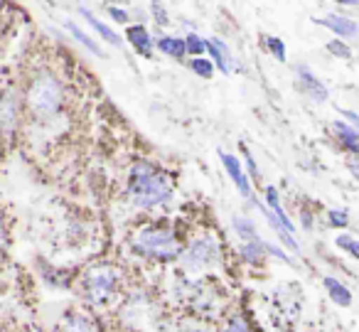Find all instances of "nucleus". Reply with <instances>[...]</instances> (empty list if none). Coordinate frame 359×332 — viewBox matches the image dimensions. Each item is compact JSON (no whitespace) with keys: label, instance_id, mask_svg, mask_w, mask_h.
<instances>
[{"label":"nucleus","instance_id":"1","mask_svg":"<svg viewBox=\"0 0 359 332\" xmlns=\"http://www.w3.org/2000/svg\"><path fill=\"white\" fill-rule=\"evenodd\" d=\"M172 192H175L172 178L165 175L163 170H158L153 163L140 160V163L133 165L128 178V194L135 207L153 209L160 207V204H168Z\"/></svg>","mask_w":359,"mask_h":332},{"label":"nucleus","instance_id":"2","mask_svg":"<svg viewBox=\"0 0 359 332\" xmlns=\"http://www.w3.org/2000/svg\"><path fill=\"white\" fill-rule=\"evenodd\" d=\"M133 248L148 258H158V261H175V258H180V253H182V246H180L177 237L165 227L143 229L140 234H135Z\"/></svg>","mask_w":359,"mask_h":332},{"label":"nucleus","instance_id":"3","mask_svg":"<svg viewBox=\"0 0 359 332\" xmlns=\"http://www.w3.org/2000/svg\"><path fill=\"white\" fill-rule=\"evenodd\" d=\"M62 96H65V91H62L60 79L47 74V72H42L30 84V89H27V106H30L37 116H52L60 111Z\"/></svg>","mask_w":359,"mask_h":332},{"label":"nucleus","instance_id":"4","mask_svg":"<svg viewBox=\"0 0 359 332\" xmlns=\"http://www.w3.org/2000/svg\"><path fill=\"white\" fill-rule=\"evenodd\" d=\"M116 283H118V273L111 266H94L84 276V296L91 303H104L114 293Z\"/></svg>","mask_w":359,"mask_h":332},{"label":"nucleus","instance_id":"5","mask_svg":"<svg viewBox=\"0 0 359 332\" xmlns=\"http://www.w3.org/2000/svg\"><path fill=\"white\" fill-rule=\"evenodd\" d=\"M182 258H185V266L190 268V271H202V268H207V266H215L222 258L219 244L212 237H200L190 244V248L182 253Z\"/></svg>","mask_w":359,"mask_h":332},{"label":"nucleus","instance_id":"6","mask_svg":"<svg viewBox=\"0 0 359 332\" xmlns=\"http://www.w3.org/2000/svg\"><path fill=\"white\" fill-rule=\"evenodd\" d=\"M295 79H298L300 91H303V94H308L313 101H318V104L327 101V89H325L323 81H320L318 77H315L313 72H310L305 65H298V67H295Z\"/></svg>","mask_w":359,"mask_h":332},{"label":"nucleus","instance_id":"7","mask_svg":"<svg viewBox=\"0 0 359 332\" xmlns=\"http://www.w3.org/2000/svg\"><path fill=\"white\" fill-rule=\"evenodd\" d=\"M219 158H222V163H224V170L229 173V178L234 180L236 190L241 192V197L251 199V185H249V178L244 175V168H241L239 158L229 153H219Z\"/></svg>","mask_w":359,"mask_h":332},{"label":"nucleus","instance_id":"8","mask_svg":"<svg viewBox=\"0 0 359 332\" xmlns=\"http://www.w3.org/2000/svg\"><path fill=\"white\" fill-rule=\"evenodd\" d=\"M266 202H269L271 214H273V217H276V222H278V227L283 229L285 234H293V232H295V224L290 222L288 214H285V209L280 207L278 190H276V187H266Z\"/></svg>","mask_w":359,"mask_h":332},{"label":"nucleus","instance_id":"9","mask_svg":"<svg viewBox=\"0 0 359 332\" xmlns=\"http://www.w3.org/2000/svg\"><path fill=\"white\" fill-rule=\"evenodd\" d=\"M320 25H325L327 30H332L337 37H354L359 32V25L349 18H342V15H327L323 20H318Z\"/></svg>","mask_w":359,"mask_h":332},{"label":"nucleus","instance_id":"10","mask_svg":"<svg viewBox=\"0 0 359 332\" xmlns=\"http://www.w3.org/2000/svg\"><path fill=\"white\" fill-rule=\"evenodd\" d=\"M126 37H128V42L140 55L150 57V52H153V40H150V32L145 30V25H130L128 30H126Z\"/></svg>","mask_w":359,"mask_h":332},{"label":"nucleus","instance_id":"11","mask_svg":"<svg viewBox=\"0 0 359 332\" xmlns=\"http://www.w3.org/2000/svg\"><path fill=\"white\" fill-rule=\"evenodd\" d=\"M207 50H210L212 60H215V67H219V72H224V74H229L231 72V57H229V50H226V45L222 40H217V37H212V40H207Z\"/></svg>","mask_w":359,"mask_h":332},{"label":"nucleus","instance_id":"12","mask_svg":"<svg viewBox=\"0 0 359 332\" xmlns=\"http://www.w3.org/2000/svg\"><path fill=\"white\" fill-rule=\"evenodd\" d=\"M334 133H337L339 143H342L344 148L349 150V153H357L359 155V131L354 128V126L337 121V124H334Z\"/></svg>","mask_w":359,"mask_h":332},{"label":"nucleus","instance_id":"13","mask_svg":"<svg viewBox=\"0 0 359 332\" xmlns=\"http://www.w3.org/2000/svg\"><path fill=\"white\" fill-rule=\"evenodd\" d=\"M81 18H86V22H89V25L91 27H94V30L96 32H99V35L101 37H104V40L106 42H111V45H116V47H121V37L118 35H116V32L114 30H111V27L109 25H104V22H101L99 20V18H96L94 15V13H91V11H86V8H81Z\"/></svg>","mask_w":359,"mask_h":332},{"label":"nucleus","instance_id":"14","mask_svg":"<svg viewBox=\"0 0 359 332\" xmlns=\"http://www.w3.org/2000/svg\"><path fill=\"white\" fill-rule=\"evenodd\" d=\"M325 288H327L330 298H332L337 305L347 307L349 303H352V293L347 291V286H342V283L337 281V278H325Z\"/></svg>","mask_w":359,"mask_h":332},{"label":"nucleus","instance_id":"15","mask_svg":"<svg viewBox=\"0 0 359 332\" xmlns=\"http://www.w3.org/2000/svg\"><path fill=\"white\" fill-rule=\"evenodd\" d=\"M158 50L163 52V55L180 60V57L187 52V47H185V40H180V37H160V40H158Z\"/></svg>","mask_w":359,"mask_h":332},{"label":"nucleus","instance_id":"16","mask_svg":"<svg viewBox=\"0 0 359 332\" xmlns=\"http://www.w3.org/2000/svg\"><path fill=\"white\" fill-rule=\"evenodd\" d=\"M239 253L249 263L264 261V256H266V241H261V239H256V241H244V244H241V248H239Z\"/></svg>","mask_w":359,"mask_h":332},{"label":"nucleus","instance_id":"17","mask_svg":"<svg viewBox=\"0 0 359 332\" xmlns=\"http://www.w3.org/2000/svg\"><path fill=\"white\" fill-rule=\"evenodd\" d=\"M65 25H67V30H69V32H72V35H74V37H76V40H79V42H81V45H84V47H86V50H89V52H91V55H96V57H104V50H101V47H99V45H96V42H94V40H91V37H89V35H86V32H84V30H79V27H76V25H74V22H69V20H67V22H65Z\"/></svg>","mask_w":359,"mask_h":332},{"label":"nucleus","instance_id":"18","mask_svg":"<svg viewBox=\"0 0 359 332\" xmlns=\"http://www.w3.org/2000/svg\"><path fill=\"white\" fill-rule=\"evenodd\" d=\"M60 332H96V330L84 315H72L69 320H65V325H60Z\"/></svg>","mask_w":359,"mask_h":332},{"label":"nucleus","instance_id":"19","mask_svg":"<svg viewBox=\"0 0 359 332\" xmlns=\"http://www.w3.org/2000/svg\"><path fill=\"white\" fill-rule=\"evenodd\" d=\"M234 229H236V234H239L241 239H246V241H256V239H259L254 222H251V219H246V217H236L234 219Z\"/></svg>","mask_w":359,"mask_h":332},{"label":"nucleus","instance_id":"20","mask_svg":"<svg viewBox=\"0 0 359 332\" xmlns=\"http://www.w3.org/2000/svg\"><path fill=\"white\" fill-rule=\"evenodd\" d=\"M334 244H337L339 248H344V251L349 253V256H354L359 261V241L352 237H347V234H339L337 239H334Z\"/></svg>","mask_w":359,"mask_h":332},{"label":"nucleus","instance_id":"21","mask_svg":"<svg viewBox=\"0 0 359 332\" xmlns=\"http://www.w3.org/2000/svg\"><path fill=\"white\" fill-rule=\"evenodd\" d=\"M190 67H192V72H195V74L202 77V79H210V77L215 74V65H212V62H207V60H202V57L192 60Z\"/></svg>","mask_w":359,"mask_h":332},{"label":"nucleus","instance_id":"22","mask_svg":"<svg viewBox=\"0 0 359 332\" xmlns=\"http://www.w3.org/2000/svg\"><path fill=\"white\" fill-rule=\"evenodd\" d=\"M185 47H187V52H192V55H202V52L207 50V40H202V37L195 35V32H190V35L185 37Z\"/></svg>","mask_w":359,"mask_h":332},{"label":"nucleus","instance_id":"23","mask_svg":"<svg viewBox=\"0 0 359 332\" xmlns=\"http://www.w3.org/2000/svg\"><path fill=\"white\" fill-rule=\"evenodd\" d=\"M266 42H269V50H271V55H273L276 60H278V62L288 60V55H285V45H283V40H280V37H266Z\"/></svg>","mask_w":359,"mask_h":332},{"label":"nucleus","instance_id":"24","mask_svg":"<svg viewBox=\"0 0 359 332\" xmlns=\"http://www.w3.org/2000/svg\"><path fill=\"white\" fill-rule=\"evenodd\" d=\"M327 50H330V55L339 57V60H349V57H352V50H349V47L344 45L342 40H332L327 45Z\"/></svg>","mask_w":359,"mask_h":332},{"label":"nucleus","instance_id":"25","mask_svg":"<svg viewBox=\"0 0 359 332\" xmlns=\"http://www.w3.org/2000/svg\"><path fill=\"white\" fill-rule=\"evenodd\" d=\"M330 224L332 227H347V212L344 209H330Z\"/></svg>","mask_w":359,"mask_h":332},{"label":"nucleus","instance_id":"26","mask_svg":"<svg viewBox=\"0 0 359 332\" xmlns=\"http://www.w3.org/2000/svg\"><path fill=\"white\" fill-rule=\"evenodd\" d=\"M224 332H251L249 325H246V320H241V317H234V320L229 322V325L224 327Z\"/></svg>","mask_w":359,"mask_h":332},{"label":"nucleus","instance_id":"27","mask_svg":"<svg viewBox=\"0 0 359 332\" xmlns=\"http://www.w3.org/2000/svg\"><path fill=\"white\" fill-rule=\"evenodd\" d=\"M150 11H153V15L158 18L160 25H168V15H165V11L158 6V3H153V6H150Z\"/></svg>","mask_w":359,"mask_h":332},{"label":"nucleus","instance_id":"28","mask_svg":"<svg viewBox=\"0 0 359 332\" xmlns=\"http://www.w3.org/2000/svg\"><path fill=\"white\" fill-rule=\"evenodd\" d=\"M109 15L114 18L116 22H128V13H126V11H118V8H109Z\"/></svg>","mask_w":359,"mask_h":332},{"label":"nucleus","instance_id":"29","mask_svg":"<svg viewBox=\"0 0 359 332\" xmlns=\"http://www.w3.org/2000/svg\"><path fill=\"white\" fill-rule=\"evenodd\" d=\"M244 155H246V168H249V173H251V178H259V170H256V163H254V158H251V153L249 150H244Z\"/></svg>","mask_w":359,"mask_h":332},{"label":"nucleus","instance_id":"30","mask_svg":"<svg viewBox=\"0 0 359 332\" xmlns=\"http://www.w3.org/2000/svg\"><path fill=\"white\" fill-rule=\"evenodd\" d=\"M342 114L347 116L349 121H352V124H354V128H359V116L354 114V111H342Z\"/></svg>","mask_w":359,"mask_h":332},{"label":"nucleus","instance_id":"31","mask_svg":"<svg viewBox=\"0 0 359 332\" xmlns=\"http://www.w3.org/2000/svg\"><path fill=\"white\" fill-rule=\"evenodd\" d=\"M3 246H6V229H3V217H0V253H3Z\"/></svg>","mask_w":359,"mask_h":332},{"label":"nucleus","instance_id":"32","mask_svg":"<svg viewBox=\"0 0 359 332\" xmlns=\"http://www.w3.org/2000/svg\"><path fill=\"white\" fill-rule=\"evenodd\" d=\"M303 227H305V229L310 227V214H308V212H303Z\"/></svg>","mask_w":359,"mask_h":332},{"label":"nucleus","instance_id":"33","mask_svg":"<svg viewBox=\"0 0 359 332\" xmlns=\"http://www.w3.org/2000/svg\"><path fill=\"white\" fill-rule=\"evenodd\" d=\"M192 332H205V330H192Z\"/></svg>","mask_w":359,"mask_h":332},{"label":"nucleus","instance_id":"34","mask_svg":"<svg viewBox=\"0 0 359 332\" xmlns=\"http://www.w3.org/2000/svg\"><path fill=\"white\" fill-rule=\"evenodd\" d=\"M37 332H40V330H37Z\"/></svg>","mask_w":359,"mask_h":332}]
</instances>
